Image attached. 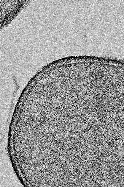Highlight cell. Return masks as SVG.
Here are the masks:
<instances>
[]
</instances>
